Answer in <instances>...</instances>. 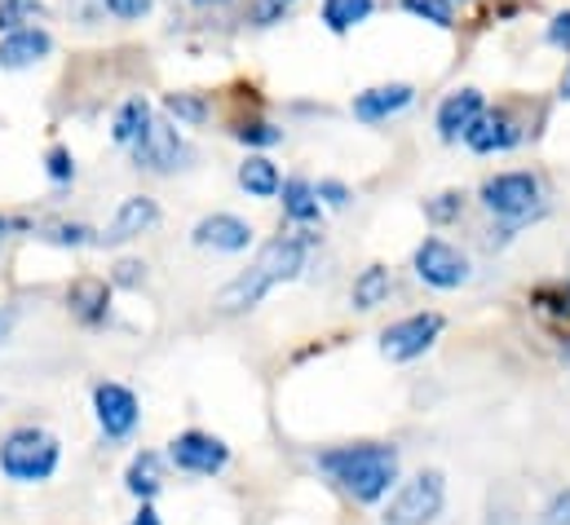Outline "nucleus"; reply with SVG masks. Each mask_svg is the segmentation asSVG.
I'll list each match as a JSON object with an SVG mask.
<instances>
[{"instance_id":"0eeeda50","label":"nucleus","mask_w":570,"mask_h":525,"mask_svg":"<svg viewBox=\"0 0 570 525\" xmlns=\"http://www.w3.org/2000/svg\"><path fill=\"white\" fill-rule=\"evenodd\" d=\"M181 159H186V141L177 137V129H173L168 120H150L142 129V137L134 141V164H138L142 172L168 177V172L181 168Z\"/></svg>"},{"instance_id":"a211bd4d","label":"nucleus","mask_w":570,"mask_h":525,"mask_svg":"<svg viewBox=\"0 0 570 525\" xmlns=\"http://www.w3.org/2000/svg\"><path fill=\"white\" fill-rule=\"evenodd\" d=\"M239 186H244L253 199H271V195H279L284 177H279V168H275L266 155H248V159L239 164Z\"/></svg>"},{"instance_id":"1a4fd4ad","label":"nucleus","mask_w":570,"mask_h":525,"mask_svg":"<svg viewBox=\"0 0 570 525\" xmlns=\"http://www.w3.org/2000/svg\"><path fill=\"white\" fill-rule=\"evenodd\" d=\"M438 331H442V318H438V314H412V318L385 327L381 354H385L390 363H412V358H421L429 345L438 340Z\"/></svg>"},{"instance_id":"f257e3e1","label":"nucleus","mask_w":570,"mask_h":525,"mask_svg":"<svg viewBox=\"0 0 570 525\" xmlns=\"http://www.w3.org/2000/svg\"><path fill=\"white\" fill-rule=\"evenodd\" d=\"M309 248H314V235H309V230L284 235V239L266 244V248L257 252V261L248 265L244 274H235V278L217 291V309H222V314H248V309H257L279 283L296 278V274L305 269Z\"/></svg>"},{"instance_id":"bb28decb","label":"nucleus","mask_w":570,"mask_h":525,"mask_svg":"<svg viewBox=\"0 0 570 525\" xmlns=\"http://www.w3.org/2000/svg\"><path fill=\"white\" fill-rule=\"evenodd\" d=\"M412 18H425L433 27H455V4L451 0H403Z\"/></svg>"},{"instance_id":"2f4dec72","label":"nucleus","mask_w":570,"mask_h":525,"mask_svg":"<svg viewBox=\"0 0 570 525\" xmlns=\"http://www.w3.org/2000/svg\"><path fill=\"white\" fill-rule=\"evenodd\" d=\"M45 239H49V244H62V248H80V244H94V230H89V226H67V221H58V226L45 230Z\"/></svg>"},{"instance_id":"4be33fe9","label":"nucleus","mask_w":570,"mask_h":525,"mask_svg":"<svg viewBox=\"0 0 570 525\" xmlns=\"http://www.w3.org/2000/svg\"><path fill=\"white\" fill-rule=\"evenodd\" d=\"M372 9H376V0H323L318 13H323V22H327V31L345 36V31H354L358 22H367Z\"/></svg>"},{"instance_id":"9d476101","label":"nucleus","mask_w":570,"mask_h":525,"mask_svg":"<svg viewBox=\"0 0 570 525\" xmlns=\"http://www.w3.org/2000/svg\"><path fill=\"white\" fill-rule=\"evenodd\" d=\"M94 410H98L102 433L116 437V442L129 437V433L138 428V419H142L138 397H134V389H125V385H98V389H94Z\"/></svg>"},{"instance_id":"7ed1b4c3","label":"nucleus","mask_w":570,"mask_h":525,"mask_svg":"<svg viewBox=\"0 0 570 525\" xmlns=\"http://www.w3.org/2000/svg\"><path fill=\"white\" fill-rule=\"evenodd\" d=\"M58 459H62V446L53 433L45 428H13L4 442H0V473L18 486H36V482H49L58 473Z\"/></svg>"},{"instance_id":"c9c22d12","label":"nucleus","mask_w":570,"mask_h":525,"mask_svg":"<svg viewBox=\"0 0 570 525\" xmlns=\"http://www.w3.org/2000/svg\"><path fill=\"white\" fill-rule=\"evenodd\" d=\"M549 40H553L558 49H567V53H570V9H562V13L549 22Z\"/></svg>"},{"instance_id":"473e14b6","label":"nucleus","mask_w":570,"mask_h":525,"mask_svg":"<svg viewBox=\"0 0 570 525\" xmlns=\"http://www.w3.org/2000/svg\"><path fill=\"white\" fill-rule=\"evenodd\" d=\"M150 4H155V0H102V9H107L111 18H120V22H138V18H146Z\"/></svg>"},{"instance_id":"ddd939ff","label":"nucleus","mask_w":570,"mask_h":525,"mask_svg":"<svg viewBox=\"0 0 570 525\" xmlns=\"http://www.w3.org/2000/svg\"><path fill=\"white\" fill-rule=\"evenodd\" d=\"M482 111H487V102H482L478 89H455V93H446L442 107H438V137H442V141H460Z\"/></svg>"},{"instance_id":"a878e982","label":"nucleus","mask_w":570,"mask_h":525,"mask_svg":"<svg viewBox=\"0 0 570 525\" xmlns=\"http://www.w3.org/2000/svg\"><path fill=\"white\" fill-rule=\"evenodd\" d=\"M45 13L40 0H0V31H18Z\"/></svg>"},{"instance_id":"393cba45","label":"nucleus","mask_w":570,"mask_h":525,"mask_svg":"<svg viewBox=\"0 0 570 525\" xmlns=\"http://www.w3.org/2000/svg\"><path fill=\"white\" fill-rule=\"evenodd\" d=\"M164 107H168V116H177L181 125H204V120H208V102H204L199 93H168Z\"/></svg>"},{"instance_id":"aec40b11","label":"nucleus","mask_w":570,"mask_h":525,"mask_svg":"<svg viewBox=\"0 0 570 525\" xmlns=\"http://www.w3.org/2000/svg\"><path fill=\"white\" fill-rule=\"evenodd\" d=\"M279 190H284V217L287 221H296V226H314V221H318L323 204H318V195H314V186H309V181L292 177V181L279 186Z\"/></svg>"},{"instance_id":"2eb2a0df","label":"nucleus","mask_w":570,"mask_h":525,"mask_svg":"<svg viewBox=\"0 0 570 525\" xmlns=\"http://www.w3.org/2000/svg\"><path fill=\"white\" fill-rule=\"evenodd\" d=\"M155 221H159L155 199H146V195H129V199L116 208V217H111V226H107L102 244H129V239L146 235Z\"/></svg>"},{"instance_id":"58836bf2","label":"nucleus","mask_w":570,"mask_h":525,"mask_svg":"<svg viewBox=\"0 0 570 525\" xmlns=\"http://www.w3.org/2000/svg\"><path fill=\"white\" fill-rule=\"evenodd\" d=\"M4 230H31V226H27L22 217H0V235H4Z\"/></svg>"},{"instance_id":"37998d69","label":"nucleus","mask_w":570,"mask_h":525,"mask_svg":"<svg viewBox=\"0 0 570 525\" xmlns=\"http://www.w3.org/2000/svg\"><path fill=\"white\" fill-rule=\"evenodd\" d=\"M567 358H570V349H567Z\"/></svg>"},{"instance_id":"ea45409f","label":"nucleus","mask_w":570,"mask_h":525,"mask_svg":"<svg viewBox=\"0 0 570 525\" xmlns=\"http://www.w3.org/2000/svg\"><path fill=\"white\" fill-rule=\"evenodd\" d=\"M9 327H13V314H9V309H0V345H4V336H9Z\"/></svg>"},{"instance_id":"b1692460","label":"nucleus","mask_w":570,"mask_h":525,"mask_svg":"<svg viewBox=\"0 0 570 525\" xmlns=\"http://www.w3.org/2000/svg\"><path fill=\"white\" fill-rule=\"evenodd\" d=\"M531 305L553 318V323H567L570 327V283H549V287H535L531 291Z\"/></svg>"},{"instance_id":"79ce46f5","label":"nucleus","mask_w":570,"mask_h":525,"mask_svg":"<svg viewBox=\"0 0 570 525\" xmlns=\"http://www.w3.org/2000/svg\"><path fill=\"white\" fill-rule=\"evenodd\" d=\"M562 98L570 102V67H567V76H562Z\"/></svg>"},{"instance_id":"72a5a7b5","label":"nucleus","mask_w":570,"mask_h":525,"mask_svg":"<svg viewBox=\"0 0 570 525\" xmlns=\"http://www.w3.org/2000/svg\"><path fill=\"white\" fill-rule=\"evenodd\" d=\"M540 525H570V491L549 499V508L540 513Z\"/></svg>"},{"instance_id":"412c9836","label":"nucleus","mask_w":570,"mask_h":525,"mask_svg":"<svg viewBox=\"0 0 570 525\" xmlns=\"http://www.w3.org/2000/svg\"><path fill=\"white\" fill-rule=\"evenodd\" d=\"M125 482H129V495H134V499L150 504V499L159 495V486H164V464H159V455L142 450V455H138V459L129 464Z\"/></svg>"},{"instance_id":"c03bdc74","label":"nucleus","mask_w":570,"mask_h":525,"mask_svg":"<svg viewBox=\"0 0 570 525\" xmlns=\"http://www.w3.org/2000/svg\"><path fill=\"white\" fill-rule=\"evenodd\" d=\"M451 4H455V0H451Z\"/></svg>"},{"instance_id":"c756f323","label":"nucleus","mask_w":570,"mask_h":525,"mask_svg":"<svg viewBox=\"0 0 570 525\" xmlns=\"http://www.w3.org/2000/svg\"><path fill=\"white\" fill-rule=\"evenodd\" d=\"M292 4H296V0H253V4H248V22H253V27H275V22H284V13Z\"/></svg>"},{"instance_id":"f3484780","label":"nucleus","mask_w":570,"mask_h":525,"mask_svg":"<svg viewBox=\"0 0 570 525\" xmlns=\"http://www.w3.org/2000/svg\"><path fill=\"white\" fill-rule=\"evenodd\" d=\"M107 300H111V291H107V283H102V278H76V283H71V291H67L71 314H76L80 323H89V327L107 323Z\"/></svg>"},{"instance_id":"4468645a","label":"nucleus","mask_w":570,"mask_h":525,"mask_svg":"<svg viewBox=\"0 0 570 525\" xmlns=\"http://www.w3.org/2000/svg\"><path fill=\"white\" fill-rule=\"evenodd\" d=\"M412 98H416V89H412V85H376V89H367V93H358V98H354V116H358L363 125H381V120H390V116L407 111V107H412Z\"/></svg>"},{"instance_id":"20e7f679","label":"nucleus","mask_w":570,"mask_h":525,"mask_svg":"<svg viewBox=\"0 0 570 525\" xmlns=\"http://www.w3.org/2000/svg\"><path fill=\"white\" fill-rule=\"evenodd\" d=\"M540 181L531 172H495L482 181V208L504 221H527L540 208Z\"/></svg>"},{"instance_id":"9b49d317","label":"nucleus","mask_w":570,"mask_h":525,"mask_svg":"<svg viewBox=\"0 0 570 525\" xmlns=\"http://www.w3.org/2000/svg\"><path fill=\"white\" fill-rule=\"evenodd\" d=\"M518 141H522V129L509 111H482L464 132V146L478 155H500V150H513Z\"/></svg>"},{"instance_id":"7c9ffc66","label":"nucleus","mask_w":570,"mask_h":525,"mask_svg":"<svg viewBox=\"0 0 570 525\" xmlns=\"http://www.w3.org/2000/svg\"><path fill=\"white\" fill-rule=\"evenodd\" d=\"M45 172H49L58 186H67V181L76 177V159H71V150H67V146H53V150L45 155Z\"/></svg>"},{"instance_id":"6ab92c4d","label":"nucleus","mask_w":570,"mask_h":525,"mask_svg":"<svg viewBox=\"0 0 570 525\" xmlns=\"http://www.w3.org/2000/svg\"><path fill=\"white\" fill-rule=\"evenodd\" d=\"M390 287H394V278H390V269L385 265H367L358 278H354V291H350V300H354V309H376V305H385L390 300Z\"/></svg>"},{"instance_id":"39448f33","label":"nucleus","mask_w":570,"mask_h":525,"mask_svg":"<svg viewBox=\"0 0 570 525\" xmlns=\"http://www.w3.org/2000/svg\"><path fill=\"white\" fill-rule=\"evenodd\" d=\"M446 504L442 473H416L412 482L399 486V495L385 508V525H429Z\"/></svg>"},{"instance_id":"f03ea898","label":"nucleus","mask_w":570,"mask_h":525,"mask_svg":"<svg viewBox=\"0 0 570 525\" xmlns=\"http://www.w3.org/2000/svg\"><path fill=\"white\" fill-rule=\"evenodd\" d=\"M323 468L341 482L345 495H354L358 504H376L399 482V450L394 446H381V442H363V446L327 450L323 455Z\"/></svg>"},{"instance_id":"423d86ee","label":"nucleus","mask_w":570,"mask_h":525,"mask_svg":"<svg viewBox=\"0 0 570 525\" xmlns=\"http://www.w3.org/2000/svg\"><path fill=\"white\" fill-rule=\"evenodd\" d=\"M168 459H173L181 473L213 477V473H222V468L230 464V446H226L222 437H213V433L190 428V433H177V437L168 442Z\"/></svg>"},{"instance_id":"5701e85b","label":"nucleus","mask_w":570,"mask_h":525,"mask_svg":"<svg viewBox=\"0 0 570 525\" xmlns=\"http://www.w3.org/2000/svg\"><path fill=\"white\" fill-rule=\"evenodd\" d=\"M155 116H150V102L146 98H129L120 111H116V125H111V137L120 141V146H134L138 137H142V129L150 125Z\"/></svg>"},{"instance_id":"6e6552de","label":"nucleus","mask_w":570,"mask_h":525,"mask_svg":"<svg viewBox=\"0 0 570 525\" xmlns=\"http://www.w3.org/2000/svg\"><path fill=\"white\" fill-rule=\"evenodd\" d=\"M416 278L429 283V287H438V291H455V287L469 283V261L446 239H425L416 248Z\"/></svg>"},{"instance_id":"f704fd0d","label":"nucleus","mask_w":570,"mask_h":525,"mask_svg":"<svg viewBox=\"0 0 570 525\" xmlns=\"http://www.w3.org/2000/svg\"><path fill=\"white\" fill-rule=\"evenodd\" d=\"M314 195H318V204H327V208H345V204H350V190H345L341 181H318Z\"/></svg>"},{"instance_id":"4c0bfd02","label":"nucleus","mask_w":570,"mask_h":525,"mask_svg":"<svg viewBox=\"0 0 570 525\" xmlns=\"http://www.w3.org/2000/svg\"><path fill=\"white\" fill-rule=\"evenodd\" d=\"M134 525H159V513H155V508H150V504H142V513H138V517H134Z\"/></svg>"},{"instance_id":"e433bc0d","label":"nucleus","mask_w":570,"mask_h":525,"mask_svg":"<svg viewBox=\"0 0 570 525\" xmlns=\"http://www.w3.org/2000/svg\"><path fill=\"white\" fill-rule=\"evenodd\" d=\"M142 278H146L142 261H120V265H116V283H120V287H138Z\"/></svg>"},{"instance_id":"a19ab883","label":"nucleus","mask_w":570,"mask_h":525,"mask_svg":"<svg viewBox=\"0 0 570 525\" xmlns=\"http://www.w3.org/2000/svg\"><path fill=\"white\" fill-rule=\"evenodd\" d=\"M190 4H199V9H217V4H230V0H190Z\"/></svg>"},{"instance_id":"dca6fc26","label":"nucleus","mask_w":570,"mask_h":525,"mask_svg":"<svg viewBox=\"0 0 570 525\" xmlns=\"http://www.w3.org/2000/svg\"><path fill=\"white\" fill-rule=\"evenodd\" d=\"M49 49H53V40H49L45 27H18V31H4V40H0V67H9V71L31 67V62L49 58Z\"/></svg>"},{"instance_id":"c85d7f7f","label":"nucleus","mask_w":570,"mask_h":525,"mask_svg":"<svg viewBox=\"0 0 570 525\" xmlns=\"http://www.w3.org/2000/svg\"><path fill=\"white\" fill-rule=\"evenodd\" d=\"M235 137H239L244 146H279V141H284V132L275 129V125H266V120H248V125H235Z\"/></svg>"},{"instance_id":"f8f14e48","label":"nucleus","mask_w":570,"mask_h":525,"mask_svg":"<svg viewBox=\"0 0 570 525\" xmlns=\"http://www.w3.org/2000/svg\"><path fill=\"white\" fill-rule=\"evenodd\" d=\"M190 239H195V248H213V252H244V248L253 244V226H248V221H239V217H230V212H213V217H204V221L190 230Z\"/></svg>"},{"instance_id":"cd10ccee","label":"nucleus","mask_w":570,"mask_h":525,"mask_svg":"<svg viewBox=\"0 0 570 525\" xmlns=\"http://www.w3.org/2000/svg\"><path fill=\"white\" fill-rule=\"evenodd\" d=\"M460 208H464V195H460V190H442V195H433V199L425 204L429 221H438V226L455 221V217H460Z\"/></svg>"}]
</instances>
